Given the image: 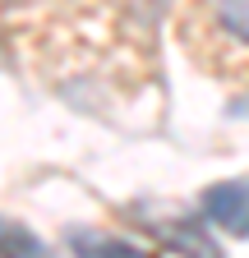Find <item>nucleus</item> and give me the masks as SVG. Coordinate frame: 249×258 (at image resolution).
<instances>
[{
  "label": "nucleus",
  "mask_w": 249,
  "mask_h": 258,
  "mask_svg": "<svg viewBox=\"0 0 249 258\" xmlns=\"http://www.w3.org/2000/svg\"><path fill=\"white\" fill-rule=\"evenodd\" d=\"M70 244H74L79 258H152V253H143V249L130 244V240L97 235V231H79V235H70Z\"/></svg>",
  "instance_id": "nucleus-3"
},
{
  "label": "nucleus",
  "mask_w": 249,
  "mask_h": 258,
  "mask_svg": "<svg viewBox=\"0 0 249 258\" xmlns=\"http://www.w3.org/2000/svg\"><path fill=\"white\" fill-rule=\"evenodd\" d=\"M157 231H162V235L171 240V249L190 253V258H217L212 240L203 235V226H190V221H184V231H171V226H157Z\"/></svg>",
  "instance_id": "nucleus-5"
},
{
  "label": "nucleus",
  "mask_w": 249,
  "mask_h": 258,
  "mask_svg": "<svg viewBox=\"0 0 249 258\" xmlns=\"http://www.w3.org/2000/svg\"><path fill=\"white\" fill-rule=\"evenodd\" d=\"M190 32L217 51V64H249V5H208L190 14Z\"/></svg>",
  "instance_id": "nucleus-1"
},
{
  "label": "nucleus",
  "mask_w": 249,
  "mask_h": 258,
  "mask_svg": "<svg viewBox=\"0 0 249 258\" xmlns=\"http://www.w3.org/2000/svg\"><path fill=\"white\" fill-rule=\"evenodd\" d=\"M203 217L231 235H249V180H226L203 194Z\"/></svg>",
  "instance_id": "nucleus-2"
},
{
  "label": "nucleus",
  "mask_w": 249,
  "mask_h": 258,
  "mask_svg": "<svg viewBox=\"0 0 249 258\" xmlns=\"http://www.w3.org/2000/svg\"><path fill=\"white\" fill-rule=\"evenodd\" d=\"M0 258H51V253H46V244L37 235H28L23 226L0 221Z\"/></svg>",
  "instance_id": "nucleus-4"
}]
</instances>
